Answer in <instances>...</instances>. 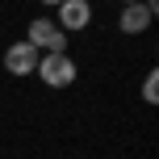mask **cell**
<instances>
[{
	"mask_svg": "<svg viewBox=\"0 0 159 159\" xmlns=\"http://www.w3.org/2000/svg\"><path fill=\"white\" fill-rule=\"evenodd\" d=\"M143 101H147V105L159 101V71H155V67H151V71H147V80H143Z\"/></svg>",
	"mask_w": 159,
	"mask_h": 159,
	"instance_id": "6",
	"label": "cell"
},
{
	"mask_svg": "<svg viewBox=\"0 0 159 159\" xmlns=\"http://www.w3.org/2000/svg\"><path fill=\"white\" fill-rule=\"evenodd\" d=\"M88 21H92V0H63L59 4V30L63 34H75V30H88Z\"/></svg>",
	"mask_w": 159,
	"mask_h": 159,
	"instance_id": "3",
	"label": "cell"
},
{
	"mask_svg": "<svg viewBox=\"0 0 159 159\" xmlns=\"http://www.w3.org/2000/svg\"><path fill=\"white\" fill-rule=\"evenodd\" d=\"M34 71H38V80L46 88H71L75 84V63H71L67 50H63V55H42Z\"/></svg>",
	"mask_w": 159,
	"mask_h": 159,
	"instance_id": "2",
	"label": "cell"
},
{
	"mask_svg": "<svg viewBox=\"0 0 159 159\" xmlns=\"http://www.w3.org/2000/svg\"><path fill=\"white\" fill-rule=\"evenodd\" d=\"M151 21H155V13L143 4V0H138V4H126V8H121V17H117V30H121V34H143Z\"/></svg>",
	"mask_w": 159,
	"mask_h": 159,
	"instance_id": "5",
	"label": "cell"
},
{
	"mask_svg": "<svg viewBox=\"0 0 159 159\" xmlns=\"http://www.w3.org/2000/svg\"><path fill=\"white\" fill-rule=\"evenodd\" d=\"M121 4H138V0H121Z\"/></svg>",
	"mask_w": 159,
	"mask_h": 159,
	"instance_id": "8",
	"label": "cell"
},
{
	"mask_svg": "<svg viewBox=\"0 0 159 159\" xmlns=\"http://www.w3.org/2000/svg\"><path fill=\"white\" fill-rule=\"evenodd\" d=\"M25 42H30L38 55H63L67 50V34L59 30L50 17H34L30 30H25Z\"/></svg>",
	"mask_w": 159,
	"mask_h": 159,
	"instance_id": "1",
	"label": "cell"
},
{
	"mask_svg": "<svg viewBox=\"0 0 159 159\" xmlns=\"http://www.w3.org/2000/svg\"><path fill=\"white\" fill-rule=\"evenodd\" d=\"M42 4H50V8H59V4H63V0H42Z\"/></svg>",
	"mask_w": 159,
	"mask_h": 159,
	"instance_id": "7",
	"label": "cell"
},
{
	"mask_svg": "<svg viewBox=\"0 0 159 159\" xmlns=\"http://www.w3.org/2000/svg\"><path fill=\"white\" fill-rule=\"evenodd\" d=\"M38 59H42V55H38V50H34L30 42L21 38V42H13V46L4 50V71H8V75H34Z\"/></svg>",
	"mask_w": 159,
	"mask_h": 159,
	"instance_id": "4",
	"label": "cell"
}]
</instances>
